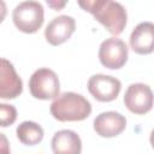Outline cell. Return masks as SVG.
Instances as JSON below:
<instances>
[{
    "instance_id": "10",
    "label": "cell",
    "mask_w": 154,
    "mask_h": 154,
    "mask_svg": "<svg viewBox=\"0 0 154 154\" xmlns=\"http://www.w3.org/2000/svg\"><path fill=\"white\" fill-rule=\"evenodd\" d=\"M23 90V83L13 65L5 58L1 59L0 67V97L14 99Z\"/></svg>"
},
{
    "instance_id": "4",
    "label": "cell",
    "mask_w": 154,
    "mask_h": 154,
    "mask_svg": "<svg viewBox=\"0 0 154 154\" xmlns=\"http://www.w3.org/2000/svg\"><path fill=\"white\" fill-rule=\"evenodd\" d=\"M59 78L57 73L47 67L36 70L29 79V90L35 99L51 100L59 95Z\"/></svg>"
},
{
    "instance_id": "5",
    "label": "cell",
    "mask_w": 154,
    "mask_h": 154,
    "mask_svg": "<svg viewBox=\"0 0 154 154\" xmlns=\"http://www.w3.org/2000/svg\"><path fill=\"white\" fill-rule=\"evenodd\" d=\"M124 103L135 114L148 113L154 103V95L150 87L144 83L130 84L124 95Z\"/></svg>"
},
{
    "instance_id": "7",
    "label": "cell",
    "mask_w": 154,
    "mask_h": 154,
    "mask_svg": "<svg viewBox=\"0 0 154 154\" xmlns=\"http://www.w3.org/2000/svg\"><path fill=\"white\" fill-rule=\"evenodd\" d=\"M122 89L118 78L107 75H93L88 81V90L94 99L101 102H108L117 99Z\"/></svg>"
},
{
    "instance_id": "12",
    "label": "cell",
    "mask_w": 154,
    "mask_h": 154,
    "mask_svg": "<svg viewBox=\"0 0 154 154\" xmlns=\"http://www.w3.org/2000/svg\"><path fill=\"white\" fill-rule=\"evenodd\" d=\"M54 154H81L82 142L79 136L72 130H60L52 138Z\"/></svg>"
},
{
    "instance_id": "11",
    "label": "cell",
    "mask_w": 154,
    "mask_h": 154,
    "mask_svg": "<svg viewBox=\"0 0 154 154\" xmlns=\"http://www.w3.org/2000/svg\"><path fill=\"white\" fill-rule=\"evenodd\" d=\"M130 46L137 54L154 52V23L142 22L136 25L130 35Z\"/></svg>"
},
{
    "instance_id": "3",
    "label": "cell",
    "mask_w": 154,
    "mask_h": 154,
    "mask_svg": "<svg viewBox=\"0 0 154 154\" xmlns=\"http://www.w3.org/2000/svg\"><path fill=\"white\" fill-rule=\"evenodd\" d=\"M12 19L18 30L26 34L36 32L43 24V7L37 1L19 2L12 12Z\"/></svg>"
},
{
    "instance_id": "9",
    "label": "cell",
    "mask_w": 154,
    "mask_h": 154,
    "mask_svg": "<svg viewBox=\"0 0 154 154\" xmlns=\"http://www.w3.org/2000/svg\"><path fill=\"white\" fill-rule=\"evenodd\" d=\"M94 130L95 132L101 137H114L122 134L125 130L126 126V119L123 114L108 111L100 113L94 119Z\"/></svg>"
},
{
    "instance_id": "2",
    "label": "cell",
    "mask_w": 154,
    "mask_h": 154,
    "mask_svg": "<svg viewBox=\"0 0 154 154\" xmlns=\"http://www.w3.org/2000/svg\"><path fill=\"white\" fill-rule=\"evenodd\" d=\"M49 111L59 122H79L89 117L91 105L81 94L66 91L54 99Z\"/></svg>"
},
{
    "instance_id": "6",
    "label": "cell",
    "mask_w": 154,
    "mask_h": 154,
    "mask_svg": "<svg viewBox=\"0 0 154 154\" xmlns=\"http://www.w3.org/2000/svg\"><path fill=\"white\" fill-rule=\"evenodd\" d=\"M100 63L112 70L120 69L128 60V47L126 43L117 37H109L102 41L99 48Z\"/></svg>"
},
{
    "instance_id": "15",
    "label": "cell",
    "mask_w": 154,
    "mask_h": 154,
    "mask_svg": "<svg viewBox=\"0 0 154 154\" xmlns=\"http://www.w3.org/2000/svg\"><path fill=\"white\" fill-rule=\"evenodd\" d=\"M1 136V154H11L10 153V149H8V146H7V140L5 137L4 134H0Z\"/></svg>"
},
{
    "instance_id": "16",
    "label": "cell",
    "mask_w": 154,
    "mask_h": 154,
    "mask_svg": "<svg viewBox=\"0 0 154 154\" xmlns=\"http://www.w3.org/2000/svg\"><path fill=\"white\" fill-rule=\"evenodd\" d=\"M51 6H55V10H58V8H60V7H63L64 5H65V2H61V4H53V2H48Z\"/></svg>"
},
{
    "instance_id": "1",
    "label": "cell",
    "mask_w": 154,
    "mask_h": 154,
    "mask_svg": "<svg viewBox=\"0 0 154 154\" xmlns=\"http://www.w3.org/2000/svg\"><path fill=\"white\" fill-rule=\"evenodd\" d=\"M78 5L90 12L112 35H119L125 29L128 14L122 4L111 0H84L78 1Z\"/></svg>"
},
{
    "instance_id": "13",
    "label": "cell",
    "mask_w": 154,
    "mask_h": 154,
    "mask_svg": "<svg viewBox=\"0 0 154 154\" xmlns=\"http://www.w3.org/2000/svg\"><path fill=\"white\" fill-rule=\"evenodd\" d=\"M18 140L26 146H34L42 141L43 129L35 122H23L17 126L16 130Z\"/></svg>"
},
{
    "instance_id": "14",
    "label": "cell",
    "mask_w": 154,
    "mask_h": 154,
    "mask_svg": "<svg viewBox=\"0 0 154 154\" xmlns=\"http://www.w3.org/2000/svg\"><path fill=\"white\" fill-rule=\"evenodd\" d=\"M16 118H17V111L12 105H7V103L0 105V123L2 128L13 124Z\"/></svg>"
},
{
    "instance_id": "8",
    "label": "cell",
    "mask_w": 154,
    "mask_h": 154,
    "mask_svg": "<svg viewBox=\"0 0 154 154\" xmlns=\"http://www.w3.org/2000/svg\"><path fill=\"white\" fill-rule=\"evenodd\" d=\"M76 22L71 16H58L53 18L45 29V37L52 46H58L67 41L73 34Z\"/></svg>"
},
{
    "instance_id": "17",
    "label": "cell",
    "mask_w": 154,
    "mask_h": 154,
    "mask_svg": "<svg viewBox=\"0 0 154 154\" xmlns=\"http://www.w3.org/2000/svg\"><path fill=\"white\" fill-rule=\"evenodd\" d=\"M150 144H152V147H153V149H154V129L152 130V132H150Z\"/></svg>"
}]
</instances>
